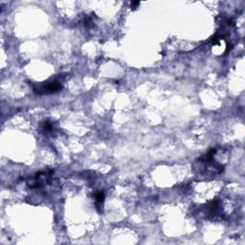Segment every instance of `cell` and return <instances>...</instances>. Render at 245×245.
<instances>
[{
  "mask_svg": "<svg viewBox=\"0 0 245 245\" xmlns=\"http://www.w3.org/2000/svg\"><path fill=\"white\" fill-rule=\"evenodd\" d=\"M62 89V84L58 80H50L48 81L37 84L33 85V90L36 94L44 95V94H52L56 93Z\"/></svg>",
  "mask_w": 245,
  "mask_h": 245,
  "instance_id": "obj_1",
  "label": "cell"
},
{
  "mask_svg": "<svg viewBox=\"0 0 245 245\" xmlns=\"http://www.w3.org/2000/svg\"><path fill=\"white\" fill-rule=\"evenodd\" d=\"M220 210V202L218 200H213L209 204L208 212L210 216H216Z\"/></svg>",
  "mask_w": 245,
  "mask_h": 245,
  "instance_id": "obj_2",
  "label": "cell"
},
{
  "mask_svg": "<svg viewBox=\"0 0 245 245\" xmlns=\"http://www.w3.org/2000/svg\"><path fill=\"white\" fill-rule=\"evenodd\" d=\"M95 200H96V205L99 208L100 206L102 204L103 200H105V194L102 191H99L95 194Z\"/></svg>",
  "mask_w": 245,
  "mask_h": 245,
  "instance_id": "obj_3",
  "label": "cell"
},
{
  "mask_svg": "<svg viewBox=\"0 0 245 245\" xmlns=\"http://www.w3.org/2000/svg\"><path fill=\"white\" fill-rule=\"evenodd\" d=\"M42 129L44 131H51L52 129H53V125H52V123L49 122V121H45V122H43Z\"/></svg>",
  "mask_w": 245,
  "mask_h": 245,
  "instance_id": "obj_4",
  "label": "cell"
},
{
  "mask_svg": "<svg viewBox=\"0 0 245 245\" xmlns=\"http://www.w3.org/2000/svg\"><path fill=\"white\" fill-rule=\"evenodd\" d=\"M84 24L85 27H87V28H91V27L93 26V21H92V19L90 18V17H85Z\"/></svg>",
  "mask_w": 245,
  "mask_h": 245,
  "instance_id": "obj_5",
  "label": "cell"
},
{
  "mask_svg": "<svg viewBox=\"0 0 245 245\" xmlns=\"http://www.w3.org/2000/svg\"><path fill=\"white\" fill-rule=\"evenodd\" d=\"M140 5L139 2H131V7H132V9H136L138 8V6Z\"/></svg>",
  "mask_w": 245,
  "mask_h": 245,
  "instance_id": "obj_6",
  "label": "cell"
}]
</instances>
